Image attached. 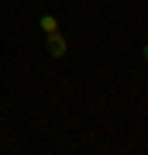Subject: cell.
Returning <instances> with one entry per match:
<instances>
[{
	"label": "cell",
	"mask_w": 148,
	"mask_h": 155,
	"mask_svg": "<svg viewBox=\"0 0 148 155\" xmlns=\"http://www.w3.org/2000/svg\"><path fill=\"white\" fill-rule=\"evenodd\" d=\"M41 31H45V35L59 31V21H55V14H45V17H41Z\"/></svg>",
	"instance_id": "7a4b0ae2"
},
{
	"label": "cell",
	"mask_w": 148,
	"mask_h": 155,
	"mask_svg": "<svg viewBox=\"0 0 148 155\" xmlns=\"http://www.w3.org/2000/svg\"><path fill=\"white\" fill-rule=\"evenodd\" d=\"M145 59H148V48H145Z\"/></svg>",
	"instance_id": "3957f363"
},
{
	"label": "cell",
	"mask_w": 148,
	"mask_h": 155,
	"mask_svg": "<svg viewBox=\"0 0 148 155\" xmlns=\"http://www.w3.org/2000/svg\"><path fill=\"white\" fill-rule=\"evenodd\" d=\"M45 38H48V41H45V45H48V55H55V59H62V55H66V38H62V35L59 31H52V35H45Z\"/></svg>",
	"instance_id": "6da1fadb"
}]
</instances>
